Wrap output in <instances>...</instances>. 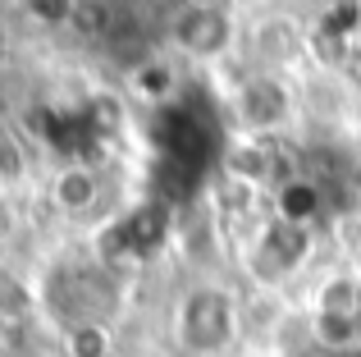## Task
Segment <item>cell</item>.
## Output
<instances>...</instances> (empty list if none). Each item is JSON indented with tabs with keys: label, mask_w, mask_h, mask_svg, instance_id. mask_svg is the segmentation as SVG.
<instances>
[{
	"label": "cell",
	"mask_w": 361,
	"mask_h": 357,
	"mask_svg": "<svg viewBox=\"0 0 361 357\" xmlns=\"http://www.w3.org/2000/svg\"><path fill=\"white\" fill-rule=\"evenodd\" d=\"M174 339L192 357H220L238 339V298L224 284H192L174 307Z\"/></svg>",
	"instance_id": "1"
},
{
	"label": "cell",
	"mask_w": 361,
	"mask_h": 357,
	"mask_svg": "<svg viewBox=\"0 0 361 357\" xmlns=\"http://www.w3.org/2000/svg\"><path fill=\"white\" fill-rule=\"evenodd\" d=\"M311 248H316V234L311 224L288 220V215H274L261 234H256L252 252H247V270H252L261 284H283L307 266Z\"/></svg>",
	"instance_id": "2"
},
{
	"label": "cell",
	"mask_w": 361,
	"mask_h": 357,
	"mask_svg": "<svg viewBox=\"0 0 361 357\" xmlns=\"http://www.w3.org/2000/svg\"><path fill=\"white\" fill-rule=\"evenodd\" d=\"M233 14L229 5H178V14L169 18V42L188 55V60H220V55L233 51Z\"/></svg>",
	"instance_id": "3"
},
{
	"label": "cell",
	"mask_w": 361,
	"mask_h": 357,
	"mask_svg": "<svg viewBox=\"0 0 361 357\" xmlns=\"http://www.w3.org/2000/svg\"><path fill=\"white\" fill-rule=\"evenodd\" d=\"M316 334L325 349H357L361 344V279L357 275H334L316 294Z\"/></svg>",
	"instance_id": "4"
},
{
	"label": "cell",
	"mask_w": 361,
	"mask_h": 357,
	"mask_svg": "<svg viewBox=\"0 0 361 357\" xmlns=\"http://www.w3.org/2000/svg\"><path fill=\"white\" fill-rule=\"evenodd\" d=\"M233 106H238V124L247 133H270V128L288 124V115H293V97L274 73H252V78H243Z\"/></svg>",
	"instance_id": "5"
},
{
	"label": "cell",
	"mask_w": 361,
	"mask_h": 357,
	"mask_svg": "<svg viewBox=\"0 0 361 357\" xmlns=\"http://www.w3.org/2000/svg\"><path fill=\"white\" fill-rule=\"evenodd\" d=\"M51 202L60 206L64 215H87L92 206L101 202V178L92 174L87 165H64V170L51 178Z\"/></svg>",
	"instance_id": "6"
},
{
	"label": "cell",
	"mask_w": 361,
	"mask_h": 357,
	"mask_svg": "<svg viewBox=\"0 0 361 357\" xmlns=\"http://www.w3.org/2000/svg\"><path fill=\"white\" fill-rule=\"evenodd\" d=\"M60 344H64V357H110L115 353L110 330L101 321H69Z\"/></svg>",
	"instance_id": "7"
},
{
	"label": "cell",
	"mask_w": 361,
	"mask_h": 357,
	"mask_svg": "<svg viewBox=\"0 0 361 357\" xmlns=\"http://www.w3.org/2000/svg\"><path fill=\"white\" fill-rule=\"evenodd\" d=\"M274 42H279V60H293V55H298V28L283 23V18H270V23L256 32V51H261L265 60H274Z\"/></svg>",
	"instance_id": "8"
},
{
	"label": "cell",
	"mask_w": 361,
	"mask_h": 357,
	"mask_svg": "<svg viewBox=\"0 0 361 357\" xmlns=\"http://www.w3.org/2000/svg\"><path fill=\"white\" fill-rule=\"evenodd\" d=\"M27 303H32V298H27V289L18 284L9 270H0V316H18V312H27Z\"/></svg>",
	"instance_id": "9"
},
{
	"label": "cell",
	"mask_w": 361,
	"mask_h": 357,
	"mask_svg": "<svg viewBox=\"0 0 361 357\" xmlns=\"http://www.w3.org/2000/svg\"><path fill=\"white\" fill-rule=\"evenodd\" d=\"M14 234H18V211H14V202L0 193V243H9Z\"/></svg>",
	"instance_id": "10"
},
{
	"label": "cell",
	"mask_w": 361,
	"mask_h": 357,
	"mask_svg": "<svg viewBox=\"0 0 361 357\" xmlns=\"http://www.w3.org/2000/svg\"><path fill=\"white\" fill-rule=\"evenodd\" d=\"M183 5H224V0H183Z\"/></svg>",
	"instance_id": "11"
}]
</instances>
